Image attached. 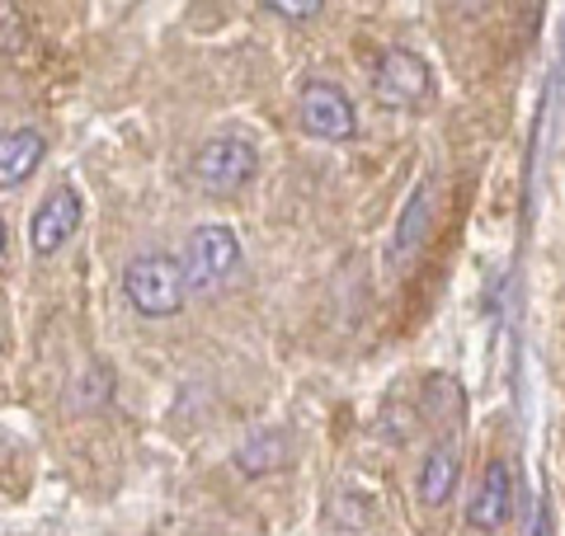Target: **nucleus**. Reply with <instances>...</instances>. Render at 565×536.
I'll return each mask as SVG.
<instances>
[{"label": "nucleus", "instance_id": "obj_2", "mask_svg": "<svg viewBox=\"0 0 565 536\" xmlns=\"http://www.w3.org/2000/svg\"><path fill=\"white\" fill-rule=\"evenodd\" d=\"M184 282H189V292H217L226 278L241 268V240H236V231L232 226H199L193 236L184 240Z\"/></svg>", "mask_w": 565, "mask_h": 536}, {"label": "nucleus", "instance_id": "obj_12", "mask_svg": "<svg viewBox=\"0 0 565 536\" xmlns=\"http://www.w3.org/2000/svg\"><path fill=\"white\" fill-rule=\"evenodd\" d=\"M269 14H282V20H311L321 14V0H264Z\"/></svg>", "mask_w": 565, "mask_h": 536}, {"label": "nucleus", "instance_id": "obj_11", "mask_svg": "<svg viewBox=\"0 0 565 536\" xmlns=\"http://www.w3.org/2000/svg\"><path fill=\"white\" fill-rule=\"evenodd\" d=\"M282 452H288V442H282V433L278 428H264V433H255L250 442L241 447V471L245 475H259V471H274V467H282Z\"/></svg>", "mask_w": 565, "mask_h": 536}, {"label": "nucleus", "instance_id": "obj_8", "mask_svg": "<svg viewBox=\"0 0 565 536\" xmlns=\"http://www.w3.org/2000/svg\"><path fill=\"white\" fill-rule=\"evenodd\" d=\"M43 137L33 132V128H10L6 137H0V184L6 189H20L24 179L39 170V160H43Z\"/></svg>", "mask_w": 565, "mask_h": 536}, {"label": "nucleus", "instance_id": "obj_7", "mask_svg": "<svg viewBox=\"0 0 565 536\" xmlns=\"http://www.w3.org/2000/svg\"><path fill=\"white\" fill-rule=\"evenodd\" d=\"M509 499H514V475H509L504 461H490V467H486V480H481V494H476L471 504H467V523H471L476 532L504 527Z\"/></svg>", "mask_w": 565, "mask_h": 536}, {"label": "nucleus", "instance_id": "obj_6", "mask_svg": "<svg viewBox=\"0 0 565 536\" xmlns=\"http://www.w3.org/2000/svg\"><path fill=\"white\" fill-rule=\"evenodd\" d=\"M76 226H81V193L76 189H52L47 203L33 212V222H29L33 255H57V249L76 236Z\"/></svg>", "mask_w": 565, "mask_h": 536}, {"label": "nucleus", "instance_id": "obj_5", "mask_svg": "<svg viewBox=\"0 0 565 536\" xmlns=\"http://www.w3.org/2000/svg\"><path fill=\"white\" fill-rule=\"evenodd\" d=\"M297 122H302V132L316 141H349L353 128H359L349 95L326 85V81H311L302 89V99H297Z\"/></svg>", "mask_w": 565, "mask_h": 536}, {"label": "nucleus", "instance_id": "obj_9", "mask_svg": "<svg viewBox=\"0 0 565 536\" xmlns=\"http://www.w3.org/2000/svg\"><path fill=\"white\" fill-rule=\"evenodd\" d=\"M434 199V179H424V184L415 189V199H411V207L401 212V222H396V240H392V264H405L419 249V240H424V231H429V203Z\"/></svg>", "mask_w": 565, "mask_h": 536}, {"label": "nucleus", "instance_id": "obj_1", "mask_svg": "<svg viewBox=\"0 0 565 536\" xmlns=\"http://www.w3.org/2000/svg\"><path fill=\"white\" fill-rule=\"evenodd\" d=\"M122 292H128L132 311H141L147 320H166L180 311L189 297L184 264L170 255H141L128 264V274H122Z\"/></svg>", "mask_w": 565, "mask_h": 536}, {"label": "nucleus", "instance_id": "obj_4", "mask_svg": "<svg viewBox=\"0 0 565 536\" xmlns=\"http://www.w3.org/2000/svg\"><path fill=\"white\" fill-rule=\"evenodd\" d=\"M434 89V76L415 52L392 47L382 52V62L373 66V95L386 104V109H419Z\"/></svg>", "mask_w": 565, "mask_h": 536}, {"label": "nucleus", "instance_id": "obj_3", "mask_svg": "<svg viewBox=\"0 0 565 536\" xmlns=\"http://www.w3.org/2000/svg\"><path fill=\"white\" fill-rule=\"evenodd\" d=\"M255 165H259L255 141H245L236 132H222L193 151V179H199V189H207V193H236L245 179L255 174Z\"/></svg>", "mask_w": 565, "mask_h": 536}, {"label": "nucleus", "instance_id": "obj_10", "mask_svg": "<svg viewBox=\"0 0 565 536\" xmlns=\"http://www.w3.org/2000/svg\"><path fill=\"white\" fill-rule=\"evenodd\" d=\"M452 490H457V452L452 447H434L429 461H424V471H419V504L444 508L452 499Z\"/></svg>", "mask_w": 565, "mask_h": 536}]
</instances>
